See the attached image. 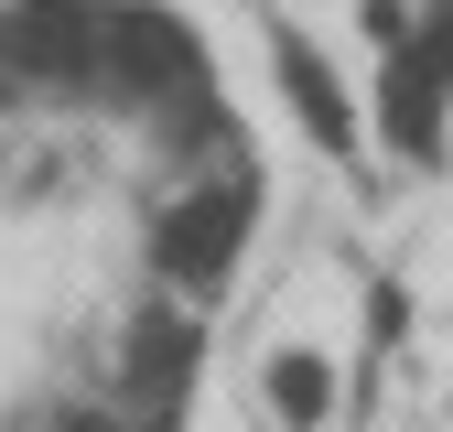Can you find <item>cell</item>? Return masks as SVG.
Listing matches in <instances>:
<instances>
[{
    "mask_svg": "<svg viewBox=\"0 0 453 432\" xmlns=\"http://www.w3.org/2000/svg\"><path fill=\"white\" fill-rule=\"evenodd\" d=\"M270 238L226 0H0V432H205Z\"/></svg>",
    "mask_w": 453,
    "mask_h": 432,
    "instance_id": "cell-1",
    "label": "cell"
}]
</instances>
